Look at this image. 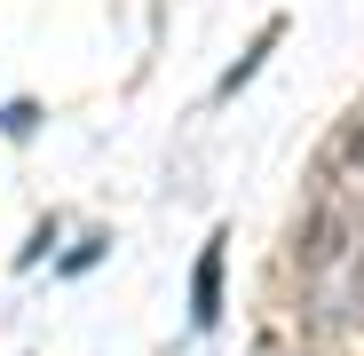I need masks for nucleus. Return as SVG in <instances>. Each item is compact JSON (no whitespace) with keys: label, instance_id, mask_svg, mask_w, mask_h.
<instances>
[{"label":"nucleus","instance_id":"nucleus-5","mask_svg":"<svg viewBox=\"0 0 364 356\" xmlns=\"http://www.w3.org/2000/svg\"><path fill=\"white\" fill-rule=\"evenodd\" d=\"M48 246H55V222H40V230H32V246H24V254H16V261H24V269H32V261H40V254H48Z\"/></svg>","mask_w":364,"mask_h":356},{"label":"nucleus","instance_id":"nucleus-3","mask_svg":"<svg viewBox=\"0 0 364 356\" xmlns=\"http://www.w3.org/2000/svg\"><path fill=\"white\" fill-rule=\"evenodd\" d=\"M103 254H111V237H87V246H72V254H64V277H87Z\"/></svg>","mask_w":364,"mask_h":356},{"label":"nucleus","instance_id":"nucleus-4","mask_svg":"<svg viewBox=\"0 0 364 356\" xmlns=\"http://www.w3.org/2000/svg\"><path fill=\"white\" fill-rule=\"evenodd\" d=\"M0 127H9V135H16V143H24V135H32V127H40V111H32V103H9V111H0Z\"/></svg>","mask_w":364,"mask_h":356},{"label":"nucleus","instance_id":"nucleus-2","mask_svg":"<svg viewBox=\"0 0 364 356\" xmlns=\"http://www.w3.org/2000/svg\"><path fill=\"white\" fill-rule=\"evenodd\" d=\"M222 246H230V237L214 230L206 246H198V269H191V325H198V333L222 317Z\"/></svg>","mask_w":364,"mask_h":356},{"label":"nucleus","instance_id":"nucleus-1","mask_svg":"<svg viewBox=\"0 0 364 356\" xmlns=\"http://www.w3.org/2000/svg\"><path fill=\"white\" fill-rule=\"evenodd\" d=\"M356 246H364V214H356L333 183H317V190H309V214H301V230H293V277H301V285H325Z\"/></svg>","mask_w":364,"mask_h":356}]
</instances>
